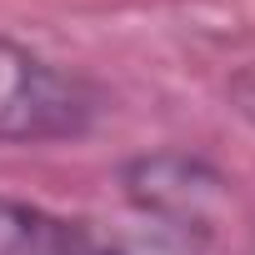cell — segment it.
Masks as SVG:
<instances>
[{
	"mask_svg": "<svg viewBox=\"0 0 255 255\" xmlns=\"http://www.w3.org/2000/svg\"><path fill=\"white\" fill-rule=\"evenodd\" d=\"M125 200H130L145 220H155L160 230L190 235L200 240L215 220V210L225 205V175L185 150H155V155H135L120 170Z\"/></svg>",
	"mask_w": 255,
	"mask_h": 255,
	"instance_id": "7a4b0ae2",
	"label": "cell"
},
{
	"mask_svg": "<svg viewBox=\"0 0 255 255\" xmlns=\"http://www.w3.org/2000/svg\"><path fill=\"white\" fill-rule=\"evenodd\" d=\"M95 230L45 205L0 195V255H90Z\"/></svg>",
	"mask_w": 255,
	"mask_h": 255,
	"instance_id": "3957f363",
	"label": "cell"
},
{
	"mask_svg": "<svg viewBox=\"0 0 255 255\" xmlns=\"http://www.w3.org/2000/svg\"><path fill=\"white\" fill-rule=\"evenodd\" d=\"M90 255H195V245H190V235H175V230L155 225L150 240H115V235L105 240V235H95Z\"/></svg>",
	"mask_w": 255,
	"mask_h": 255,
	"instance_id": "277c9868",
	"label": "cell"
},
{
	"mask_svg": "<svg viewBox=\"0 0 255 255\" xmlns=\"http://www.w3.org/2000/svg\"><path fill=\"white\" fill-rule=\"evenodd\" d=\"M225 95H230V105L255 125V65H240L235 75H230V85H225Z\"/></svg>",
	"mask_w": 255,
	"mask_h": 255,
	"instance_id": "5b68a950",
	"label": "cell"
},
{
	"mask_svg": "<svg viewBox=\"0 0 255 255\" xmlns=\"http://www.w3.org/2000/svg\"><path fill=\"white\" fill-rule=\"evenodd\" d=\"M95 90L0 35V145L75 140L95 125Z\"/></svg>",
	"mask_w": 255,
	"mask_h": 255,
	"instance_id": "6da1fadb",
	"label": "cell"
}]
</instances>
